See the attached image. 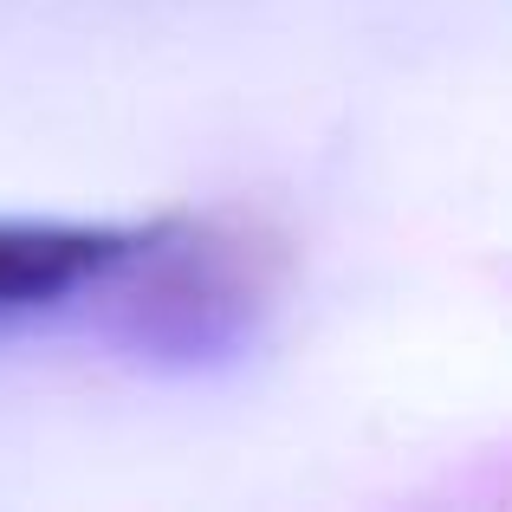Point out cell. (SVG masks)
<instances>
[{
	"label": "cell",
	"mask_w": 512,
	"mask_h": 512,
	"mask_svg": "<svg viewBox=\"0 0 512 512\" xmlns=\"http://www.w3.org/2000/svg\"><path fill=\"white\" fill-rule=\"evenodd\" d=\"M117 253V240L104 234H65V227H0V325L26 318L39 305H59L85 286L91 273H104Z\"/></svg>",
	"instance_id": "1"
}]
</instances>
